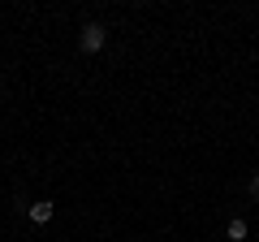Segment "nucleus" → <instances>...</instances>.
<instances>
[{
  "instance_id": "obj_1",
  "label": "nucleus",
  "mask_w": 259,
  "mask_h": 242,
  "mask_svg": "<svg viewBox=\"0 0 259 242\" xmlns=\"http://www.w3.org/2000/svg\"><path fill=\"white\" fill-rule=\"evenodd\" d=\"M104 39H108V30H104L100 22H87V26H82V39H78V44H82V52H100Z\"/></svg>"
},
{
  "instance_id": "obj_3",
  "label": "nucleus",
  "mask_w": 259,
  "mask_h": 242,
  "mask_svg": "<svg viewBox=\"0 0 259 242\" xmlns=\"http://www.w3.org/2000/svg\"><path fill=\"white\" fill-rule=\"evenodd\" d=\"M225 233H229L233 242H242V238H246V221H238V216H233V221H229V229H225Z\"/></svg>"
},
{
  "instance_id": "obj_4",
  "label": "nucleus",
  "mask_w": 259,
  "mask_h": 242,
  "mask_svg": "<svg viewBox=\"0 0 259 242\" xmlns=\"http://www.w3.org/2000/svg\"><path fill=\"white\" fill-rule=\"evenodd\" d=\"M250 195L259 199V173H250Z\"/></svg>"
},
{
  "instance_id": "obj_2",
  "label": "nucleus",
  "mask_w": 259,
  "mask_h": 242,
  "mask_svg": "<svg viewBox=\"0 0 259 242\" xmlns=\"http://www.w3.org/2000/svg\"><path fill=\"white\" fill-rule=\"evenodd\" d=\"M52 212H56V208L48 204V199H39V204H30V208H26V216H30L35 225H48V221H52Z\"/></svg>"
}]
</instances>
